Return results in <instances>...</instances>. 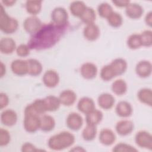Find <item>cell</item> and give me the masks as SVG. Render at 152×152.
I'll list each match as a JSON object with an SVG mask.
<instances>
[{
  "mask_svg": "<svg viewBox=\"0 0 152 152\" xmlns=\"http://www.w3.org/2000/svg\"><path fill=\"white\" fill-rule=\"evenodd\" d=\"M67 26H59L50 23L42 26L40 29L31 35L28 42L30 49L43 50L56 45L64 34Z\"/></svg>",
  "mask_w": 152,
  "mask_h": 152,
  "instance_id": "1",
  "label": "cell"
},
{
  "mask_svg": "<svg viewBox=\"0 0 152 152\" xmlns=\"http://www.w3.org/2000/svg\"><path fill=\"white\" fill-rule=\"evenodd\" d=\"M134 129V124L129 120H121L118 122L115 126L116 132L121 136H126L130 134Z\"/></svg>",
  "mask_w": 152,
  "mask_h": 152,
  "instance_id": "13",
  "label": "cell"
},
{
  "mask_svg": "<svg viewBox=\"0 0 152 152\" xmlns=\"http://www.w3.org/2000/svg\"><path fill=\"white\" fill-rule=\"evenodd\" d=\"M97 11L99 15L101 17L107 18L113 11L110 5L106 2H103L98 6Z\"/></svg>",
  "mask_w": 152,
  "mask_h": 152,
  "instance_id": "38",
  "label": "cell"
},
{
  "mask_svg": "<svg viewBox=\"0 0 152 152\" xmlns=\"http://www.w3.org/2000/svg\"><path fill=\"white\" fill-rule=\"evenodd\" d=\"M9 103V98L5 93H0V109L2 110L8 106Z\"/></svg>",
  "mask_w": 152,
  "mask_h": 152,
  "instance_id": "44",
  "label": "cell"
},
{
  "mask_svg": "<svg viewBox=\"0 0 152 152\" xmlns=\"http://www.w3.org/2000/svg\"><path fill=\"white\" fill-rule=\"evenodd\" d=\"M143 8L137 3H129L125 7L126 15L131 19H138L143 14Z\"/></svg>",
  "mask_w": 152,
  "mask_h": 152,
  "instance_id": "16",
  "label": "cell"
},
{
  "mask_svg": "<svg viewBox=\"0 0 152 152\" xmlns=\"http://www.w3.org/2000/svg\"><path fill=\"white\" fill-rule=\"evenodd\" d=\"M16 2L15 1H13V0H5V1H2V3L5 5V6H7V7H11V6H12L13 5L15 4V3Z\"/></svg>",
  "mask_w": 152,
  "mask_h": 152,
  "instance_id": "47",
  "label": "cell"
},
{
  "mask_svg": "<svg viewBox=\"0 0 152 152\" xmlns=\"http://www.w3.org/2000/svg\"><path fill=\"white\" fill-rule=\"evenodd\" d=\"M109 65L116 77L124 74L128 67L126 61L123 58H116L112 61Z\"/></svg>",
  "mask_w": 152,
  "mask_h": 152,
  "instance_id": "24",
  "label": "cell"
},
{
  "mask_svg": "<svg viewBox=\"0 0 152 152\" xmlns=\"http://www.w3.org/2000/svg\"><path fill=\"white\" fill-rule=\"evenodd\" d=\"M24 129L29 133H34L40 129V117L35 115H24L23 121Z\"/></svg>",
  "mask_w": 152,
  "mask_h": 152,
  "instance_id": "5",
  "label": "cell"
},
{
  "mask_svg": "<svg viewBox=\"0 0 152 152\" xmlns=\"http://www.w3.org/2000/svg\"><path fill=\"white\" fill-rule=\"evenodd\" d=\"M103 117V115L102 111L94 109L86 114V121L88 125L96 126L102 121Z\"/></svg>",
  "mask_w": 152,
  "mask_h": 152,
  "instance_id": "25",
  "label": "cell"
},
{
  "mask_svg": "<svg viewBox=\"0 0 152 152\" xmlns=\"http://www.w3.org/2000/svg\"><path fill=\"white\" fill-rule=\"evenodd\" d=\"M100 29L94 23L87 24L83 30V35L85 39L89 41L97 40L100 36Z\"/></svg>",
  "mask_w": 152,
  "mask_h": 152,
  "instance_id": "18",
  "label": "cell"
},
{
  "mask_svg": "<svg viewBox=\"0 0 152 152\" xmlns=\"http://www.w3.org/2000/svg\"><path fill=\"white\" fill-rule=\"evenodd\" d=\"M55 126V121L54 118L48 115H44L40 117V129L43 132H49L52 131Z\"/></svg>",
  "mask_w": 152,
  "mask_h": 152,
  "instance_id": "28",
  "label": "cell"
},
{
  "mask_svg": "<svg viewBox=\"0 0 152 152\" xmlns=\"http://www.w3.org/2000/svg\"><path fill=\"white\" fill-rule=\"evenodd\" d=\"M52 23L59 26H67L68 15L66 10L61 7H56L51 13Z\"/></svg>",
  "mask_w": 152,
  "mask_h": 152,
  "instance_id": "4",
  "label": "cell"
},
{
  "mask_svg": "<svg viewBox=\"0 0 152 152\" xmlns=\"http://www.w3.org/2000/svg\"><path fill=\"white\" fill-rule=\"evenodd\" d=\"M106 19L108 24L114 28L119 27L123 23V18L121 15L119 13L114 11H113Z\"/></svg>",
  "mask_w": 152,
  "mask_h": 152,
  "instance_id": "35",
  "label": "cell"
},
{
  "mask_svg": "<svg viewBox=\"0 0 152 152\" xmlns=\"http://www.w3.org/2000/svg\"><path fill=\"white\" fill-rule=\"evenodd\" d=\"M126 43L128 48L131 49H137L140 48L142 46L140 34H132L130 35L127 39Z\"/></svg>",
  "mask_w": 152,
  "mask_h": 152,
  "instance_id": "36",
  "label": "cell"
},
{
  "mask_svg": "<svg viewBox=\"0 0 152 152\" xmlns=\"http://www.w3.org/2000/svg\"><path fill=\"white\" fill-rule=\"evenodd\" d=\"M135 141L136 144L141 148L150 150L152 149V135L147 131L138 132L135 136Z\"/></svg>",
  "mask_w": 152,
  "mask_h": 152,
  "instance_id": "7",
  "label": "cell"
},
{
  "mask_svg": "<svg viewBox=\"0 0 152 152\" xmlns=\"http://www.w3.org/2000/svg\"><path fill=\"white\" fill-rule=\"evenodd\" d=\"M145 22L147 26L149 27H151L152 26V12L151 11H150L148 12L145 17Z\"/></svg>",
  "mask_w": 152,
  "mask_h": 152,
  "instance_id": "46",
  "label": "cell"
},
{
  "mask_svg": "<svg viewBox=\"0 0 152 152\" xmlns=\"http://www.w3.org/2000/svg\"><path fill=\"white\" fill-rule=\"evenodd\" d=\"M6 73V66L5 65L1 62V71H0V76L1 77H3L4 75Z\"/></svg>",
  "mask_w": 152,
  "mask_h": 152,
  "instance_id": "48",
  "label": "cell"
},
{
  "mask_svg": "<svg viewBox=\"0 0 152 152\" xmlns=\"http://www.w3.org/2000/svg\"><path fill=\"white\" fill-rule=\"evenodd\" d=\"M115 112L118 116L121 118H128L132 113V107L126 101H121L116 106Z\"/></svg>",
  "mask_w": 152,
  "mask_h": 152,
  "instance_id": "22",
  "label": "cell"
},
{
  "mask_svg": "<svg viewBox=\"0 0 152 152\" xmlns=\"http://www.w3.org/2000/svg\"><path fill=\"white\" fill-rule=\"evenodd\" d=\"M99 106L103 109L109 110L113 107L115 99V97L110 94L104 93L99 95L97 99Z\"/></svg>",
  "mask_w": 152,
  "mask_h": 152,
  "instance_id": "19",
  "label": "cell"
},
{
  "mask_svg": "<svg viewBox=\"0 0 152 152\" xmlns=\"http://www.w3.org/2000/svg\"><path fill=\"white\" fill-rule=\"evenodd\" d=\"M81 75L86 80H91L95 78L97 74V68L91 62H86L80 68Z\"/></svg>",
  "mask_w": 152,
  "mask_h": 152,
  "instance_id": "12",
  "label": "cell"
},
{
  "mask_svg": "<svg viewBox=\"0 0 152 152\" xmlns=\"http://www.w3.org/2000/svg\"><path fill=\"white\" fill-rule=\"evenodd\" d=\"M112 151L114 152H137L138 150L129 144L119 142L113 148Z\"/></svg>",
  "mask_w": 152,
  "mask_h": 152,
  "instance_id": "40",
  "label": "cell"
},
{
  "mask_svg": "<svg viewBox=\"0 0 152 152\" xmlns=\"http://www.w3.org/2000/svg\"><path fill=\"white\" fill-rule=\"evenodd\" d=\"M112 3L117 7H126L131 2L129 1H112Z\"/></svg>",
  "mask_w": 152,
  "mask_h": 152,
  "instance_id": "45",
  "label": "cell"
},
{
  "mask_svg": "<svg viewBox=\"0 0 152 152\" xmlns=\"http://www.w3.org/2000/svg\"><path fill=\"white\" fill-rule=\"evenodd\" d=\"M46 112L43 99H36L28 104L24 109V115H35L40 116Z\"/></svg>",
  "mask_w": 152,
  "mask_h": 152,
  "instance_id": "6",
  "label": "cell"
},
{
  "mask_svg": "<svg viewBox=\"0 0 152 152\" xmlns=\"http://www.w3.org/2000/svg\"><path fill=\"white\" fill-rule=\"evenodd\" d=\"M111 88L113 93L115 94L118 96H122L127 91V84L124 80L118 79L113 82Z\"/></svg>",
  "mask_w": 152,
  "mask_h": 152,
  "instance_id": "31",
  "label": "cell"
},
{
  "mask_svg": "<svg viewBox=\"0 0 152 152\" xmlns=\"http://www.w3.org/2000/svg\"><path fill=\"white\" fill-rule=\"evenodd\" d=\"M141 45L143 46L150 47L152 45V31L147 30L142 31L140 34Z\"/></svg>",
  "mask_w": 152,
  "mask_h": 152,
  "instance_id": "39",
  "label": "cell"
},
{
  "mask_svg": "<svg viewBox=\"0 0 152 152\" xmlns=\"http://www.w3.org/2000/svg\"><path fill=\"white\" fill-rule=\"evenodd\" d=\"M42 81L45 86L49 88L55 87L59 82V76L56 71L53 69L46 71L43 76Z\"/></svg>",
  "mask_w": 152,
  "mask_h": 152,
  "instance_id": "10",
  "label": "cell"
},
{
  "mask_svg": "<svg viewBox=\"0 0 152 152\" xmlns=\"http://www.w3.org/2000/svg\"><path fill=\"white\" fill-rule=\"evenodd\" d=\"M100 76L102 80L108 81L112 80L116 76L109 64L104 65L100 70Z\"/></svg>",
  "mask_w": 152,
  "mask_h": 152,
  "instance_id": "37",
  "label": "cell"
},
{
  "mask_svg": "<svg viewBox=\"0 0 152 152\" xmlns=\"http://www.w3.org/2000/svg\"><path fill=\"white\" fill-rule=\"evenodd\" d=\"M86 8L85 3L80 1H73L69 5V10L72 15L79 18L82 15Z\"/></svg>",
  "mask_w": 152,
  "mask_h": 152,
  "instance_id": "29",
  "label": "cell"
},
{
  "mask_svg": "<svg viewBox=\"0 0 152 152\" xmlns=\"http://www.w3.org/2000/svg\"><path fill=\"white\" fill-rule=\"evenodd\" d=\"M39 150L33 144L28 142L24 143L21 146V151L23 152H34Z\"/></svg>",
  "mask_w": 152,
  "mask_h": 152,
  "instance_id": "43",
  "label": "cell"
},
{
  "mask_svg": "<svg viewBox=\"0 0 152 152\" xmlns=\"http://www.w3.org/2000/svg\"><path fill=\"white\" fill-rule=\"evenodd\" d=\"M42 25L41 20L35 15L26 18L23 22L24 29L27 33L31 35L36 33Z\"/></svg>",
  "mask_w": 152,
  "mask_h": 152,
  "instance_id": "8",
  "label": "cell"
},
{
  "mask_svg": "<svg viewBox=\"0 0 152 152\" xmlns=\"http://www.w3.org/2000/svg\"><path fill=\"white\" fill-rule=\"evenodd\" d=\"M71 151H85L86 150L84 149L82 147L77 146V147H74L73 148L71 149Z\"/></svg>",
  "mask_w": 152,
  "mask_h": 152,
  "instance_id": "49",
  "label": "cell"
},
{
  "mask_svg": "<svg viewBox=\"0 0 152 152\" xmlns=\"http://www.w3.org/2000/svg\"><path fill=\"white\" fill-rule=\"evenodd\" d=\"M97 128L96 126L88 125L85 127L82 132L83 138L87 141H93L96 137Z\"/></svg>",
  "mask_w": 152,
  "mask_h": 152,
  "instance_id": "34",
  "label": "cell"
},
{
  "mask_svg": "<svg viewBox=\"0 0 152 152\" xmlns=\"http://www.w3.org/2000/svg\"><path fill=\"white\" fill-rule=\"evenodd\" d=\"M116 135L115 133L110 129L104 128L102 129L99 134V141L100 142L106 146L112 145L116 141Z\"/></svg>",
  "mask_w": 152,
  "mask_h": 152,
  "instance_id": "17",
  "label": "cell"
},
{
  "mask_svg": "<svg viewBox=\"0 0 152 152\" xmlns=\"http://www.w3.org/2000/svg\"><path fill=\"white\" fill-rule=\"evenodd\" d=\"M152 71V66L150 62L142 60L137 63L135 66V72L141 78H147L149 77Z\"/></svg>",
  "mask_w": 152,
  "mask_h": 152,
  "instance_id": "14",
  "label": "cell"
},
{
  "mask_svg": "<svg viewBox=\"0 0 152 152\" xmlns=\"http://www.w3.org/2000/svg\"><path fill=\"white\" fill-rule=\"evenodd\" d=\"M30 48L28 45L21 44L16 48V53L18 56L26 57L30 54Z\"/></svg>",
  "mask_w": 152,
  "mask_h": 152,
  "instance_id": "42",
  "label": "cell"
},
{
  "mask_svg": "<svg viewBox=\"0 0 152 152\" xmlns=\"http://www.w3.org/2000/svg\"><path fill=\"white\" fill-rule=\"evenodd\" d=\"M12 72L18 76H23L28 74V65L27 60L15 59L11 64Z\"/></svg>",
  "mask_w": 152,
  "mask_h": 152,
  "instance_id": "11",
  "label": "cell"
},
{
  "mask_svg": "<svg viewBox=\"0 0 152 152\" xmlns=\"http://www.w3.org/2000/svg\"><path fill=\"white\" fill-rule=\"evenodd\" d=\"M41 1H27L26 2V9L27 12L32 15H36L38 14L42 9Z\"/></svg>",
  "mask_w": 152,
  "mask_h": 152,
  "instance_id": "32",
  "label": "cell"
},
{
  "mask_svg": "<svg viewBox=\"0 0 152 152\" xmlns=\"http://www.w3.org/2000/svg\"><path fill=\"white\" fill-rule=\"evenodd\" d=\"M16 43L11 37H3L0 40V51L3 54H11L16 50Z\"/></svg>",
  "mask_w": 152,
  "mask_h": 152,
  "instance_id": "21",
  "label": "cell"
},
{
  "mask_svg": "<svg viewBox=\"0 0 152 152\" xmlns=\"http://www.w3.org/2000/svg\"><path fill=\"white\" fill-rule=\"evenodd\" d=\"M75 140L72 133L62 131L50 137L48 140V145L52 150L60 151L71 147L74 143Z\"/></svg>",
  "mask_w": 152,
  "mask_h": 152,
  "instance_id": "2",
  "label": "cell"
},
{
  "mask_svg": "<svg viewBox=\"0 0 152 152\" xmlns=\"http://www.w3.org/2000/svg\"><path fill=\"white\" fill-rule=\"evenodd\" d=\"M28 65V74L31 76L40 75L43 70L42 64L36 59H28L27 60Z\"/></svg>",
  "mask_w": 152,
  "mask_h": 152,
  "instance_id": "27",
  "label": "cell"
},
{
  "mask_svg": "<svg viewBox=\"0 0 152 152\" xmlns=\"http://www.w3.org/2000/svg\"><path fill=\"white\" fill-rule=\"evenodd\" d=\"M43 100L46 112H54L57 110L61 104L59 97L52 95L46 96L43 99Z\"/></svg>",
  "mask_w": 152,
  "mask_h": 152,
  "instance_id": "26",
  "label": "cell"
},
{
  "mask_svg": "<svg viewBox=\"0 0 152 152\" xmlns=\"http://www.w3.org/2000/svg\"><path fill=\"white\" fill-rule=\"evenodd\" d=\"M17 121V113L12 109H6L1 114V122L7 126L14 125Z\"/></svg>",
  "mask_w": 152,
  "mask_h": 152,
  "instance_id": "15",
  "label": "cell"
},
{
  "mask_svg": "<svg viewBox=\"0 0 152 152\" xmlns=\"http://www.w3.org/2000/svg\"><path fill=\"white\" fill-rule=\"evenodd\" d=\"M18 27V21L11 17L6 12L3 5L0 7V29L5 34H12L15 33Z\"/></svg>",
  "mask_w": 152,
  "mask_h": 152,
  "instance_id": "3",
  "label": "cell"
},
{
  "mask_svg": "<svg viewBox=\"0 0 152 152\" xmlns=\"http://www.w3.org/2000/svg\"><path fill=\"white\" fill-rule=\"evenodd\" d=\"M11 140L10 132L5 129H0V146L3 147L8 145Z\"/></svg>",
  "mask_w": 152,
  "mask_h": 152,
  "instance_id": "41",
  "label": "cell"
},
{
  "mask_svg": "<svg viewBox=\"0 0 152 152\" xmlns=\"http://www.w3.org/2000/svg\"><path fill=\"white\" fill-rule=\"evenodd\" d=\"M137 97L140 102L150 106L152 104V91L150 88H144L139 90Z\"/></svg>",
  "mask_w": 152,
  "mask_h": 152,
  "instance_id": "30",
  "label": "cell"
},
{
  "mask_svg": "<svg viewBox=\"0 0 152 152\" xmlns=\"http://www.w3.org/2000/svg\"><path fill=\"white\" fill-rule=\"evenodd\" d=\"M83 124V120L82 116L76 112L70 113L66 118V126L72 131H78L82 127Z\"/></svg>",
  "mask_w": 152,
  "mask_h": 152,
  "instance_id": "9",
  "label": "cell"
},
{
  "mask_svg": "<svg viewBox=\"0 0 152 152\" xmlns=\"http://www.w3.org/2000/svg\"><path fill=\"white\" fill-rule=\"evenodd\" d=\"M81 21L86 25L89 24L94 23L96 18V12L93 8L87 7L84 12L80 18Z\"/></svg>",
  "mask_w": 152,
  "mask_h": 152,
  "instance_id": "33",
  "label": "cell"
},
{
  "mask_svg": "<svg viewBox=\"0 0 152 152\" xmlns=\"http://www.w3.org/2000/svg\"><path fill=\"white\" fill-rule=\"evenodd\" d=\"M58 97L62 104L65 106H70L75 102L77 94L71 90H65L60 93Z\"/></svg>",
  "mask_w": 152,
  "mask_h": 152,
  "instance_id": "20",
  "label": "cell"
},
{
  "mask_svg": "<svg viewBox=\"0 0 152 152\" xmlns=\"http://www.w3.org/2000/svg\"><path fill=\"white\" fill-rule=\"evenodd\" d=\"M78 110L83 113L87 114L95 109L94 100L88 97H83L80 99L77 104Z\"/></svg>",
  "mask_w": 152,
  "mask_h": 152,
  "instance_id": "23",
  "label": "cell"
}]
</instances>
